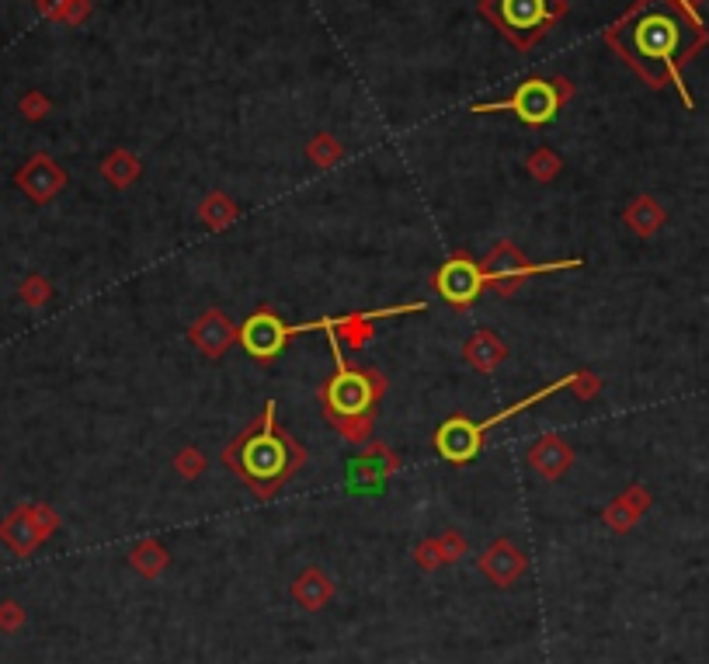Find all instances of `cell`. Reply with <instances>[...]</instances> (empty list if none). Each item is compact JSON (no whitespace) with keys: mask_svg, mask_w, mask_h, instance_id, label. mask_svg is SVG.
Wrapping results in <instances>:
<instances>
[{"mask_svg":"<svg viewBox=\"0 0 709 664\" xmlns=\"http://www.w3.org/2000/svg\"><path fill=\"white\" fill-rule=\"evenodd\" d=\"M699 42L703 28L678 0H640L609 32V46L654 87L671 80L678 84V67L696 53Z\"/></svg>","mask_w":709,"mask_h":664,"instance_id":"1","label":"cell"},{"mask_svg":"<svg viewBox=\"0 0 709 664\" xmlns=\"http://www.w3.org/2000/svg\"><path fill=\"white\" fill-rule=\"evenodd\" d=\"M230 463L237 466V473L247 484H254L261 494H268L303 463V449L275 425V404H268L261 425L251 428L237 442V449L230 452Z\"/></svg>","mask_w":709,"mask_h":664,"instance_id":"2","label":"cell"},{"mask_svg":"<svg viewBox=\"0 0 709 664\" xmlns=\"http://www.w3.org/2000/svg\"><path fill=\"white\" fill-rule=\"evenodd\" d=\"M303 331H327L334 362H338L334 379L324 386V404H327V411H331V418L338 421V425L341 421H352V418H365L386 383L369 369H348L345 366L341 348H338V334L331 331V320H310V324H303Z\"/></svg>","mask_w":709,"mask_h":664,"instance_id":"3","label":"cell"},{"mask_svg":"<svg viewBox=\"0 0 709 664\" xmlns=\"http://www.w3.org/2000/svg\"><path fill=\"white\" fill-rule=\"evenodd\" d=\"M484 11L515 46H532L560 18L564 4L560 0H487Z\"/></svg>","mask_w":709,"mask_h":664,"instance_id":"4","label":"cell"},{"mask_svg":"<svg viewBox=\"0 0 709 664\" xmlns=\"http://www.w3.org/2000/svg\"><path fill=\"white\" fill-rule=\"evenodd\" d=\"M564 80H525V84L515 87V94L504 101H491V105H473V115H487V112H511L525 122V126H546L557 115L560 101H564V91H560Z\"/></svg>","mask_w":709,"mask_h":664,"instance_id":"5","label":"cell"},{"mask_svg":"<svg viewBox=\"0 0 709 664\" xmlns=\"http://www.w3.org/2000/svg\"><path fill=\"white\" fill-rule=\"evenodd\" d=\"M581 261H550V265H529L525 254L518 251L515 244H494L487 251V258L480 261V272H484V282L487 286H497L501 293H511L518 282L532 279V275H543V272H560V268H577Z\"/></svg>","mask_w":709,"mask_h":664,"instance_id":"6","label":"cell"},{"mask_svg":"<svg viewBox=\"0 0 709 664\" xmlns=\"http://www.w3.org/2000/svg\"><path fill=\"white\" fill-rule=\"evenodd\" d=\"M296 334H303V324L289 327L279 313L258 310V313H251V317L244 320V327L237 331V338H240L244 352L251 355L254 362H272L275 355H279L282 348L296 338Z\"/></svg>","mask_w":709,"mask_h":664,"instance_id":"7","label":"cell"},{"mask_svg":"<svg viewBox=\"0 0 709 664\" xmlns=\"http://www.w3.org/2000/svg\"><path fill=\"white\" fill-rule=\"evenodd\" d=\"M484 286H487V282H484V272H480V265L473 258H463V254L449 258L435 272V293L442 296L449 306H456V310H466L473 299L484 293Z\"/></svg>","mask_w":709,"mask_h":664,"instance_id":"8","label":"cell"},{"mask_svg":"<svg viewBox=\"0 0 709 664\" xmlns=\"http://www.w3.org/2000/svg\"><path fill=\"white\" fill-rule=\"evenodd\" d=\"M480 445H484V435L477 432V421L463 418V414H452V418L435 432L438 456L449 459V463H456V466L470 463V459L480 452Z\"/></svg>","mask_w":709,"mask_h":664,"instance_id":"9","label":"cell"},{"mask_svg":"<svg viewBox=\"0 0 709 664\" xmlns=\"http://www.w3.org/2000/svg\"><path fill=\"white\" fill-rule=\"evenodd\" d=\"M53 525H56V515L49 512V508H42V505L21 508V512H14L4 522V539L18 553H28L42 536H46V532H53Z\"/></svg>","mask_w":709,"mask_h":664,"instance_id":"10","label":"cell"},{"mask_svg":"<svg viewBox=\"0 0 709 664\" xmlns=\"http://www.w3.org/2000/svg\"><path fill=\"white\" fill-rule=\"evenodd\" d=\"M63 181H67V178H63L60 164H56V160H49V157H32L25 167H21V174H18L21 192H25L32 202L56 199V192L63 188Z\"/></svg>","mask_w":709,"mask_h":664,"instance_id":"11","label":"cell"},{"mask_svg":"<svg viewBox=\"0 0 709 664\" xmlns=\"http://www.w3.org/2000/svg\"><path fill=\"white\" fill-rule=\"evenodd\" d=\"M421 310H425L421 303H411V306H379V310L348 313V317L331 320V331H334V334H345V341H348L352 348H362L365 341L372 338V320L400 317V313H421Z\"/></svg>","mask_w":709,"mask_h":664,"instance_id":"12","label":"cell"},{"mask_svg":"<svg viewBox=\"0 0 709 664\" xmlns=\"http://www.w3.org/2000/svg\"><path fill=\"white\" fill-rule=\"evenodd\" d=\"M480 571H484L487 578L494 581V585L508 588V585H515L518 574L525 571V553L515 550L508 539H497L491 550L480 557Z\"/></svg>","mask_w":709,"mask_h":664,"instance_id":"13","label":"cell"},{"mask_svg":"<svg viewBox=\"0 0 709 664\" xmlns=\"http://www.w3.org/2000/svg\"><path fill=\"white\" fill-rule=\"evenodd\" d=\"M233 338H237V327H233L230 320H226L223 313H216V310H209L206 317L192 327V341L209 355V359L223 355L226 348H230Z\"/></svg>","mask_w":709,"mask_h":664,"instance_id":"14","label":"cell"},{"mask_svg":"<svg viewBox=\"0 0 709 664\" xmlns=\"http://www.w3.org/2000/svg\"><path fill=\"white\" fill-rule=\"evenodd\" d=\"M529 463L536 473H543L546 480L564 477V470L570 466V445L560 439V435H543L529 452Z\"/></svg>","mask_w":709,"mask_h":664,"instance_id":"15","label":"cell"},{"mask_svg":"<svg viewBox=\"0 0 709 664\" xmlns=\"http://www.w3.org/2000/svg\"><path fill=\"white\" fill-rule=\"evenodd\" d=\"M463 359L477 372H494L504 359H508V345H504L494 331H477L463 345Z\"/></svg>","mask_w":709,"mask_h":664,"instance_id":"16","label":"cell"},{"mask_svg":"<svg viewBox=\"0 0 709 664\" xmlns=\"http://www.w3.org/2000/svg\"><path fill=\"white\" fill-rule=\"evenodd\" d=\"M331 578L327 574H320V571H306L303 578H296V585H292V595H296V602L303 605V609H310V612H317L320 605L331 598Z\"/></svg>","mask_w":709,"mask_h":664,"instance_id":"17","label":"cell"},{"mask_svg":"<svg viewBox=\"0 0 709 664\" xmlns=\"http://www.w3.org/2000/svg\"><path fill=\"white\" fill-rule=\"evenodd\" d=\"M233 216H237V209H233V202L226 199V195H209L206 206H202V220L209 226H216V230H223V226L233 223Z\"/></svg>","mask_w":709,"mask_h":664,"instance_id":"18","label":"cell"},{"mask_svg":"<svg viewBox=\"0 0 709 664\" xmlns=\"http://www.w3.org/2000/svg\"><path fill=\"white\" fill-rule=\"evenodd\" d=\"M129 560H133V567H140L143 574H150V578H153V574H157L160 567L167 564V553H164V546H160V543H140Z\"/></svg>","mask_w":709,"mask_h":664,"instance_id":"19","label":"cell"},{"mask_svg":"<svg viewBox=\"0 0 709 664\" xmlns=\"http://www.w3.org/2000/svg\"><path fill=\"white\" fill-rule=\"evenodd\" d=\"M626 220H630V226L633 230H640V233H650L657 226V220H661V216L654 213V206H650L647 199H640L637 206L630 209V213H626Z\"/></svg>","mask_w":709,"mask_h":664,"instance_id":"20","label":"cell"},{"mask_svg":"<svg viewBox=\"0 0 709 664\" xmlns=\"http://www.w3.org/2000/svg\"><path fill=\"white\" fill-rule=\"evenodd\" d=\"M105 174L115 181V185H129V181L140 174V167H136V160H129V157H115L105 164Z\"/></svg>","mask_w":709,"mask_h":664,"instance_id":"21","label":"cell"},{"mask_svg":"<svg viewBox=\"0 0 709 664\" xmlns=\"http://www.w3.org/2000/svg\"><path fill=\"white\" fill-rule=\"evenodd\" d=\"M21 299H25L28 306H42L49 299V286H46V279L42 275H32V279L21 286Z\"/></svg>","mask_w":709,"mask_h":664,"instance_id":"22","label":"cell"},{"mask_svg":"<svg viewBox=\"0 0 709 664\" xmlns=\"http://www.w3.org/2000/svg\"><path fill=\"white\" fill-rule=\"evenodd\" d=\"M202 466H206V459H202V452H199V449H185V452H181V456H178V470H181V477H199Z\"/></svg>","mask_w":709,"mask_h":664,"instance_id":"23","label":"cell"},{"mask_svg":"<svg viewBox=\"0 0 709 664\" xmlns=\"http://www.w3.org/2000/svg\"><path fill=\"white\" fill-rule=\"evenodd\" d=\"M532 174H536V178H553V174L560 171V160L553 157V153H539V157H532Z\"/></svg>","mask_w":709,"mask_h":664,"instance_id":"24","label":"cell"}]
</instances>
